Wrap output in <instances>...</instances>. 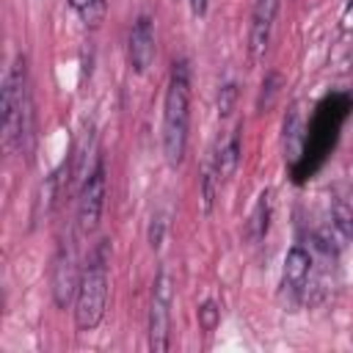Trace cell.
Returning <instances> with one entry per match:
<instances>
[{
    "mask_svg": "<svg viewBox=\"0 0 353 353\" xmlns=\"http://www.w3.org/2000/svg\"><path fill=\"white\" fill-rule=\"evenodd\" d=\"M188 127H190V80H188V63L176 61L163 102V154L171 168H176L185 157Z\"/></svg>",
    "mask_w": 353,
    "mask_h": 353,
    "instance_id": "1",
    "label": "cell"
},
{
    "mask_svg": "<svg viewBox=\"0 0 353 353\" xmlns=\"http://www.w3.org/2000/svg\"><path fill=\"white\" fill-rule=\"evenodd\" d=\"M3 143L6 149H28L30 141V91H28V66L25 55H17L3 80Z\"/></svg>",
    "mask_w": 353,
    "mask_h": 353,
    "instance_id": "2",
    "label": "cell"
},
{
    "mask_svg": "<svg viewBox=\"0 0 353 353\" xmlns=\"http://www.w3.org/2000/svg\"><path fill=\"white\" fill-rule=\"evenodd\" d=\"M108 306V270H105V248L97 251L91 265L80 276V287L74 295V323L80 331H91L102 323Z\"/></svg>",
    "mask_w": 353,
    "mask_h": 353,
    "instance_id": "3",
    "label": "cell"
},
{
    "mask_svg": "<svg viewBox=\"0 0 353 353\" xmlns=\"http://www.w3.org/2000/svg\"><path fill=\"white\" fill-rule=\"evenodd\" d=\"M171 303H174V281L163 268L152 284V306H149V350H168V325H171Z\"/></svg>",
    "mask_w": 353,
    "mask_h": 353,
    "instance_id": "4",
    "label": "cell"
},
{
    "mask_svg": "<svg viewBox=\"0 0 353 353\" xmlns=\"http://www.w3.org/2000/svg\"><path fill=\"white\" fill-rule=\"evenodd\" d=\"M102 207H105V163L99 160L97 168L85 176L80 201H77V226L83 234H91L99 226Z\"/></svg>",
    "mask_w": 353,
    "mask_h": 353,
    "instance_id": "5",
    "label": "cell"
},
{
    "mask_svg": "<svg viewBox=\"0 0 353 353\" xmlns=\"http://www.w3.org/2000/svg\"><path fill=\"white\" fill-rule=\"evenodd\" d=\"M276 14H279V0H256L254 3L251 25H248V61H251V66H259L265 61Z\"/></svg>",
    "mask_w": 353,
    "mask_h": 353,
    "instance_id": "6",
    "label": "cell"
},
{
    "mask_svg": "<svg viewBox=\"0 0 353 353\" xmlns=\"http://www.w3.org/2000/svg\"><path fill=\"white\" fill-rule=\"evenodd\" d=\"M309 270H312V256L306 248L301 245H292L284 256V270H281V292L298 303L301 295L306 292V284H309Z\"/></svg>",
    "mask_w": 353,
    "mask_h": 353,
    "instance_id": "7",
    "label": "cell"
},
{
    "mask_svg": "<svg viewBox=\"0 0 353 353\" xmlns=\"http://www.w3.org/2000/svg\"><path fill=\"white\" fill-rule=\"evenodd\" d=\"M127 55H130V66L138 74H146L149 66L154 63V25L149 17H138L130 33V44H127Z\"/></svg>",
    "mask_w": 353,
    "mask_h": 353,
    "instance_id": "8",
    "label": "cell"
},
{
    "mask_svg": "<svg viewBox=\"0 0 353 353\" xmlns=\"http://www.w3.org/2000/svg\"><path fill=\"white\" fill-rule=\"evenodd\" d=\"M80 279H77V268H74V251L72 245H61L52 262V298L58 306H66L72 301V295H77Z\"/></svg>",
    "mask_w": 353,
    "mask_h": 353,
    "instance_id": "9",
    "label": "cell"
},
{
    "mask_svg": "<svg viewBox=\"0 0 353 353\" xmlns=\"http://www.w3.org/2000/svg\"><path fill=\"white\" fill-rule=\"evenodd\" d=\"M212 165H215V174H218L221 182H226V179L234 176V171L240 165V127L234 132H229L226 141L218 143V152L212 157Z\"/></svg>",
    "mask_w": 353,
    "mask_h": 353,
    "instance_id": "10",
    "label": "cell"
},
{
    "mask_svg": "<svg viewBox=\"0 0 353 353\" xmlns=\"http://www.w3.org/2000/svg\"><path fill=\"white\" fill-rule=\"evenodd\" d=\"M270 212H273V193L262 190L256 204H254V210H251V218H248V237H251V243H259L268 234Z\"/></svg>",
    "mask_w": 353,
    "mask_h": 353,
    "instance_id": "11",
    "label": "cell"
},
{
    "mask_svg": "<svg viewBox=\"0 0 353 353\" xmlns=\"http://www.w3.org/2000/svg\"><path fill=\"white\" fill-rule=\"evenodd\" d=\"M281 85H284V80H281L279 72H268V74H265L262 91H259V99H256V110H259V113H268V110L273 108L276 97L281 94Z\"/></svg>",
    "mask_w": 353,
    "mask_h": 353,
    "instance_id": "12",
    "label": "cell"
},
{
    "mask_svg": "<svg viewBox=\"0 0 353 353\" xmlns=\"http://www.w3.org/2000/svg\"><path fill=\"white\" fill-rule=\"evenodd\" d=\"M69 6L83 17L88 28H99L105 19V0H69Z\"/></svg>",
    "mask_w": 353,
    "mask_h": 353,
    "instance_id": "13",
    "label": "cell"
},
{
    "mask_svg": "<svg viewBox=\"0 0 353 353\" xmlns=\"http://www.w3.org/2000/svg\"><path fill=\"white\" fill-rule=\"evenodd\" d=\"M215 179H218V174H215V165L210 163V165L204 168V174H201V210H204V215L212 212V201H215Z\"/></svg>",
    "mask_w": 353,
    "mask_h": 353,
    "instance_id": "14",
    "label": "cell"
},
{
    "mask_svg": "<svg viewBox=\"0 0 353 353\" xmlns=\"http://www.w3.org/2000/svg\"><path fill=\"white\" fill-rule=\"evenodd\" d=\"M234 99H237V85L229 80V83H223L221 91H218V116H221V119H229V116H232Z\"/></svg>",
    "mask_w": 353,
    "mask_h": 353,
    "instance_id": "15",
    "label": "cell"
},
{
    "mask_svg": "<svg viewBox=\"0 0 353 353\" xmlns=\"http://www.w3.org/2000/svg\"><path fill=\"white\" fill-rule=\"evenodd\" d=\"M218 306L212 303V301H204L201 306H199V323H201V328L204 331H212L215 325H218Z\"/></svg>",
    "mask_w": 353,
    "mask_h": 353,
    "instance_id": "16",
    "label": "cell"
},
{
    "mask_svg": "<svg viewBox=\"0 0 353 353\" xmlns=\"http://www.w3.org/2000/svg\"><path fill=\"white\" fill-rule=\"evenodd\" d=\"M163 234H165V218L157 212V215H152V223H149V245L154 251L163 245Z\"/></svg>",
    "mask_w": 353,
    "mask_h": 353,
    "instance_id": "17",
    "label": "cell"
},
{
    "mask_svg": "<svg viewBox=\"0 0 353 353\" xmlns=\"http://www.w3.org/2000/svg\"><path fill=\"white\" fill-rule=\"evenodd\" d=\"M342 30L353 33V0H347V6L342 11Z\"/></svg>",
    "mask_w": 353,
    "mask_h": 353,
    "instance_id": "18",
    "label": "cell"
},
{
    "mask_svg": "<svg viewBox=\"0 0 353 353\" xmlns=\"http://www.w3.org/2000/svg\"><path fill=\"white\" fill-rule=\"evenodd\" d=\"M207 3H210V0H190V11H193L196 19H201V17L207 14Z\"/></svg>",
    "mask_w": 353,
    "mask_h": 353,
    "instance_id": "19",
    "label": "cell"
}]
</instances>
